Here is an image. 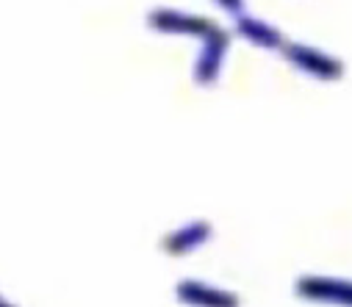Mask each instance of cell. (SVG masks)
Returning a JSON list of instances; mask_svg holds the SVG:
<instances>
[{
	"label": "cell",
	"mask_w": 352,
	"mask_h": 307,
	"mask_svg": "<svg viewBox=\"0 0 352 307\" xmlns=\"http://www.w3.org/2000/svg\"><path fill=\"white\" fill-rule=\"evenodd\" d=\"M181 299H186L192 304H200V307H236V299L230 293L211 291L208 285H200V282H184L181 285Z\"/></svg>",
	"instance_id": "6da1fadb"
},
{
	"label": "cell",
	"mask_w": 352,
	"mask_h": 307,
	"mask_svg": "<svg viewBox=\"0 0 352 307\" xmlns=\"http://www.w3.org/2000/svg\"><path fill=\"white\" fill-rule=\"evenodd\" d=\"M0 307H12V304H6V302H3V299H0Z\"/></svg>",
	"instance_id": "7a4b0ae2"
}]
</instances>
